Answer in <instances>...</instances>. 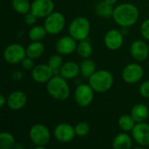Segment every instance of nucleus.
<instances>
[{
    "mask_svg": "<svg viewBox=\"0 0 149 149\" xmlns=\"http://www.w3.org/2000/svg\"><path fill=\"white\" fill-rule=\"evenodd\" d=\"M138 8L130 3H124L117 5L113 13L114 22L123 28H128L134 25L139 18Z\"/></svg>",
    "mask_w": 149,
    "mask_h": 149,
    "instance_id": "1",
    "label": "nucleus"
},
{
    "mask_svg": "<svg viewBox=\"0 0 149 149\" xmlns=\"http://www.w3.org/2000/svg\"><path fill=\"white\" fill-rule=\"evenodd\" d=\"M47 93L56 100L64 101L70 96V87L65 78L61 75H53L47 82Z\"/></svg>",
    "mask_w": 149,
    "mask_h": 149,
    "instance_id": "2",
    "label": "nucleus"
},
{
    "mask_svg": "<svg viewBox=\"0 0 149 149\" xmlns=\"http://www.w3.org/2000/svg\"><path fill=\"white\" fill-rule=\"evenodd\" d=\"M88 84L92 86L94 92L100 93H106L113 86V76L109 71L99 70L88 79Z\"/></svg>",
    "mask_w": 149,
    "mask_h": 149,
    "instance_id": "3",
    "label": "nucleus"
},
{
    "mask_svg": "<svg viewBox=\"0 0 149 149\" xmlns=\"http://www.w3.org/2000/svg\"><path fill=\"white\" fill-rule=\"evenodd\" d=\"M90 22L85 17H78L74 18L69 25V34L77 41H82L88 38L90 33Z\"/></svg>",
    "mask_w": 149,
    "mask_h": 149,
    "instance_id": "4",
    "label": "nucleus"
},
{
    "mask_svg": "<svg viewBox=\"0 0 149 149\" xmlns=\"http://www.w3.org/2000/svg\"><path fill=\"white\" fill-rule=\"evenodd\" d=\"M65 24V16L58 11H53L47 16L44 22V26L48 34L57 35L60 33Z\"/></svg>",
    "mask_w": 149,
    "mask_h": 149,
    "instance_id": "5",
    "label": "nucleus"
},
{
    "mask_svg": "<svg viewBox=\"0 0 149 149\" xmlns=\"http://www.w3.org/2000/svg\"><path fill=\"white\" fill-rule=\"evenodd\" d=\"M30 139L35 146H46L51 139V134L47 127L42 124L33 125L29 131Z\"/></svg>",
    "mask_w": 149,
    "mask_h": 149,
    "instance_id": "6",
    "label": "nucleus"
},
{
    "mask_svg": "<svg viewBox=\"0 0 149 149\" xmlns=\"http://www.w3.org/2000/svg\"><path fill=\"white\" fill-rule=\"evenodd\" d=\"M3 59L9 64L21 63L24 58H26V49H24L19 44H11L8 45L3 53Z\"/></svg>",
    "mask_w": 149,
    "mask_h": 149,
    "instance_id": "7",
    "label": "nucleus"
},
{
    "mask_svg": "<svg viewBox=\"0 0 149 149\" xmlns=\"http://www.w3.org/2000/svg\"><path fill=\"white\" fill-rule=\"evenodd\" d=\"M94 90L89 84H81L77 86L74 93L76 103L81 107H87L93 100Z\"/></svg>",
    "mask_w": 149,
    "mask_h": 149,
    "instance_id": "8",
    "label": "nucleus"
},
{
    "mask_svg": "<svg viewBox=\"0 0 149 149\" xmlns=\"http://www.w3.org/2000/svg\"><path fill=\"white\" fill-rule=\"evenodd\" d=\"M143 74H144L143 68L139 64L132 63L124 67L121 76L126 83L135 84L142 79Z\"/></svg>",
    "mask_w": 149,
    "mask_h": 149,
    "instance_id": "9",
    "label": "nucleus"
},
{
    "mask_svg": "<svg viewBox=\"0 0 149 149\" xmlns=\"http://www.w3.org/2000/svg\"><path fill=\"white\" fill-rule=\"evenodd\" d=\"M55 139L62 143H68L72 141L76 136L74 127L68 123H60L53 130Z\"/></svg>",
    "mask_w": 149,
    "mask_h": 149,
    "instance_id": "10",
    "label": "nucleus"
},
{
    "mask_svg": "<svg viewBox=\"0 0 149 149\" xmlns=\"http://www.w3.org/2000/svg\"><path fill=\"white\" fill-rule=\"evenodd\" d=\"M54 10L52 0H33L31 4V11L37 17H46Z\"/></svg>",
    "mask_w": 149,
    "mask_h": 149,
    "instance_id": "11",
    "label": "nucleus"
},
{
    "mask_svg": "<svg viewBox=\"0 0 149 149\" xmlns=\"http://www.w3.org/2000/svg\"><path fill=\"white\" fill-rule=\"evenodd\" d=\"M132 135L137 144L141 147L149 146V125L145 122L135 124L132 130Z\"/></svg>",
    "mask_w": 149,
    "mask_h": 149,
    "instance_id": "12",
    "label": "nucleus"
},
{
    "mask_svg": "<svg viewBox=\"0 0 149 149\" xmlns=\"http://www.w3.org/2000/svg\"><path fill=\"white\" fill-rule=\"evenodd\" d=\"M53 75V71L48 64H39L31 70V78L37 83H47Z\"/></svg>",
    "mask_w": 149,
    "mask_h": 149,
    "instance_id": "13",
    "label": "nucleus"
},
{
    "mask_svg": "<svg viewBox=\"0 0 149 149\" xmlns=\"http://www.w3.org/2000/svg\"><path fill=\"white\" fill-rule=\"evenodd\" d=\"M124 42L123 34L120 31L116 29L109 30L104 38V43L107 48H108L111 51H116L119 50Z\"/></svg>",
    "mask_w": 149,
    "mask_h": 149,
    "instance_id": "14",
    "label": "nucleus"
},
{
    "mask_svg": "<svg viewBox=\"0 0 149 149\" xmlns=\"http://www.w3.org/2000/svg\"><path fill=\"white\" fill-rule=\"evenodd\" d=\"M77 40L72 36H65L60 38L56 43V51L61 55H69L77 50Z\"/></svg>",
    "mask_w": 149,
    "mask_h": 149,
    "instance_id": "15",
    "label": "nucleus"
},
{
    "mask_svg": "<svg viewBox=\"0 0 149 149\" xmlns=\"http://www.w3.org/2000/svg\"><path fill=\"white\" fill-rule=\"evenodd\" d=\"M130 54L136 61H144L149 55L148 45L142 40H135L130 45Z\"/></svg>",
    "mask_w": 149,
    "mask_h": 149,
    "instance_id": "16",
    "label": "nucleus"
},
{
    "mask_svg": "<svg viewBox=\"0 0 149 149\" xmlns=\"http://www.w3.org/2000/svg\"><path fill=\"white\" fill-rule=\"evenodd\" d=\"M27 103V96L22 91H14L7 98V106L12 111L21 110Z\"/></svg>",
    "mask_w": 149,
    "mask_h": 149,
    "instance_id": "17",
    "label": "nucleus"
},
{
    "mask_svg": "<svg viewBox=\"0 0 149 149\" xmlns=\"http://www.w3.org/2000/svg\"><path fill=\"white\" fill-rule=\"evenodd\" d=\"M80 73V67L76 62L68 61L62 65L59 75H61L65 79H72L76 78Z\"/></svg>",
    "mask_w": 149,
    "mask_h": 149,
    "instance_id": "18",
    "label": "nucleus"
},
{
    "mask_svg": "<svg viewBox=\"0 0 149 149\" xmlns=\"http://www.w3.org/2000/svg\"><path fill=\"white\" fill-rule=\"evenodd\" d=\"M130 114L136 123L145 122V120L148 118L149 110L145 104L140 103V104H136L132 108Z\"/></svg>",
    "mask_w": 149,
    "mask_h": 149,
    "instance_id": "19",
    "label": "nucleus"
},
{
    "mask_svg": "<svg viewBox=\"0 0 149 149\" xmlns=\"http://www.w3.org/2000/svg\"><path fill=\"white\" fill-rule=\"evenodd\" d=\"M132 145V138L127 134V132L117 134L113 141V148L114 149H130Z\"/></svg>",
    "mask_w": 149,
    "mask_h": 149,
    "instance_id": "20",
    "label": "nucleus"
},
{
    "mask_svg": "<svg viewBox=\"0 0 149 149\" xmlns=\"http://www.w3.org/2000/svg\"><path fill=\"white\" fill-rule=\"evenodd\" d=\"M114 8L112 4L107 3L105 0L100 1L95 5V12L96 14L102 18H110L113 17Z\"/></svg>",
    "mask_w": 149,
    "mask_h": 149,
    "instance_id": "21",
    "label": "nucleus"
},
{
    "mask_svg": "<svg viewBox=\"0 0 149 149\" xmlns=\"http://www.w3.org/2000/svg\"><path fill=\"white\" fill-rule=\"evenodd\" d=\"M45 52V45L40 41H33L26 48V56L35 59L40 58Z\"/></svg>",
    "mask_w": 149,
    "mask_h": 149,
    "instance_id": "22",
    "label": "nucleus"
},
{
    "mask_svg": "<svg viewBox=\"0 0 149 149\" xmlns=\"http://www.w3.org/2000/svg\"><path fill=\"white\" fill-rule=\"evenodd\" d=\"M79 67H80V73L84 78L89 79L96 72L95 63L89 58H84V60L79 65Z\"/></svg>",
    "mask_w": 149,
    "mask_h": 149,
    "instance_id": "23",
    "label": "nucleus"
},
{
    "mask_svg": "<svg viewBox=\"0 0 149 149\" xmlns=\"http://www.w3.org/2000/svg\"><path fill=\"white\" fill-rule=\"evenodd\" d=\"M77 52L82 58H89L93 54V47L90 42L86 39L79 41L77 46Z\"/></svg>",
    "mask_w": 149,
    "mask_h": 149,
    "instance_id": "24",
    "label": "nucleus"
},
{
    "mask_svg": "<svg viewBox=\"0 0 149 149\" xmlns=\"http://www.w3.org/2000/svg\"><path fill=\"white\" fill-rule=\"evenodd\" d=\"M46 34H47V31L45 26L35 25L31 28V30L29 31L28 36L30 39L32 41H41L45 38Z\"/></svg>",
    "mask_w": 149,
    "mask_h": 149,
    "instance_id": "25",
    "label": "nucleus"
},
{
    "mask_svg": "<svg viewBox=\"0 0 149 149\" xmlns=\"http://www.w3.org/2000/svg\"><path fill=\"white\" fill-rule=\"evenodd\" d=\"M135 120L133 119V117L128 114H124L122 115L118 121V125L120 128L123 132H130L133 130V128L135 126Z\"/></svg>",
    "mask_w": 149,
    "mask_h": 149,
    "instance_id": "26",
    "label": "nucleus"
},
{
    "mask_svg": "<svg viewBox=\"0 0 149 149\" xmlns=\"http://www.w3.org/2000/svg\"><path fill=\"white\" fill-rule=\"evenodd\" d=\"M31 4L29 0H11L13 10L22 15H25L31 11Z\"/></svg>",
    "mask_w": 149,
    "mask_h": 149,
    "instance_id": "27",
    "label": "nucleus"
},
{
    "mask_svg": "<svg viewBox=\"0 0 149 149\" xmlns=\"http://www.w3.org/2000/svg\"><path fill=\"white\" fill-rule=\"evenodd\" d=\"M16 142L14 136L8 132H2L0 134V148L11 149L14 148Z\"/></svg>",
    "mask_w": 149,
    "mask_h": 149,
    "instance_id": "28",
    "label": "nucleus"
},
{
    "mask_svg": "<svg viewBox=\"0 0 149 149\" xmlns=\"http://www.w3.org/2000/svg\"><path fill=\"white\" fill-rule=\"evenodd\" d=\"M48 65L53 71L54 75H58V73H59L61 66L63 65V58L61 57V54L52 55L48 60Z\"/></svg>",
    "mask_w": 149,
    "mask_h": 149,
    "instance_id": "29",
    "label": "nucleus"
},
{
    "mask_svg": "<svg viewBox=\"0 0 149 149\" xmlns=\"http://www.w3.org/2000/svg\"><path fill=\"white\" fill-rule=\"evenodd\" d=\"M74 129H75L76 135L79 137H86L90 133V126L88 123L85 121H81L78 123L74 127Z\"/></svg>",
    "mask_w": 149,
    "mask_h": 149,
    "instance_id": "30",
    "label": "nucleus"
},
{
    "mask_svg": "<svg viewBox=\"0 0 149 149\" xmlns=\"http://www.w3.org/2000/svg\"><path fill=\"white\" fill-rule=\"evenodd\" d=\"M141 33L142 37L149 41V18L145 20L141 26Z\"/></svg>",
    "mask_w": 149,
    "mask_h": 149,
    "instance_id": "31",
    "label": "nucleus"
},
{
    "mask_svg": "<svg viewBox=\"0 0 149 149\" xmlns=\"http://www.w3.org/2000/svg\"><path fill=\"white\" fill-rule=\"evenodd\" d=\"M140 93L144 98H149V80L143 82L140 86Z\"/></svg>",
    "mask_w": 149,
    "mask_h": 149,
    "instance_id": "32",
    "label": "nucleus"
},
{
    "mask_svg": "<svg viewBox=\"0 0 149 149\" xmlns=\"http://www.w3.org/2000/svg\"><path fill=\"white\" fill-rule=\"evenodd\" d=\"M37 18H38V17H37L31 11H30V12H28V13H26V14L24 15V23H25L27 25H32V24H34L36 23Z\"/></svg>",
    "mask_w": 149,
    "mask_h": 149,
    "instance_id": "33",
    "label": "nucleus"
},
{
    "mask_svg": "<svg viewBox=\"0 0 149 149\" xmlns=\"http://www.w3.org/2000/svg\"><path fill=\"white\" fill-rule=\"evenodd\" d=\"M21 64H22V67H23L24 70H27V71L32 70V69L34 68V66H35V65H34L33 59L31 58H29V57L24 58V60L21 62Z\"/></svg>",
    "mask_w": 149,
    "mask_h": 149,
    "instance_id": "34",
    "label": "nucleus"
},
{
    "mask_svg": "<svg viewBox=\"0 0 149 149\" xmlns=\"http://www.w3.org/2000/svg\"><path fill=\"white\" fill-rule=\"evenodd\" d=\"M22 78H23V74H22L21 72H19V71H16V72H14V73L12 74V79H13L14 80H16V81H18V80L22 79Z\"/></svg>",
    "mask_w": 149,
    "mask_h": 149,
    "instance_id": "35",
    "label": "nucleus"
},
{
    "mask_svg": "<svg viewBox=\"0 0 149 149\" xmlns=\"http://www.w3.org/2000/svg\"><path fill=\"white\" fill-rule=\"evenodd\" d=\"M5 104H7V99L3 96V94H0V107H3Z\"/></svg>",
    "mask_w": 149,
    "mask_h": 149,
    "instance_id": "36",
    "label": "nucleus"
},
{
    "mask_svg": "<svg viewBox=\"0 0 149 149\" xmlns=\"http://www.w3.org/2000/svg\"><path fill=\"white\" fill-rule=\"evenodd\" d=\"M107 3H110V4H112V5H113L116 2H117V0H105Z\"/></svg>",
    "mask_w": 149,
    "mask_h": 149,
    "instance_id": "37",
    "label": "nucleus"
},
{
    "mask_svg": "<svg viewBox=\"0 0 149 149\" xmlns=\"http://www.w3.org/2000/svg\"><path fill=\"white\" fill-rule=\"evenodd\" d=\"M14 148H24V147L23 145H20V144H15L14 146Z\"/></svg>",
    "mask_w": 149,
    "mask_h": 149,
    "instance_id": "38",
    "label": "nucleus"
},
{
    "mask_svg": "<svg viewBox=\"0 0 149 149\" xmlns=\"http://www.w3.org/2000/svg\"><path fill=\"white\" fill-rule=\"evenodd\" d=\"M148 48H149V44H148Z\"/></svg>",
    "mask_w": 149,
    "mask_h": 149,
    "instance_id": "39",
    "label": "nucleus"
}]
</instances>
